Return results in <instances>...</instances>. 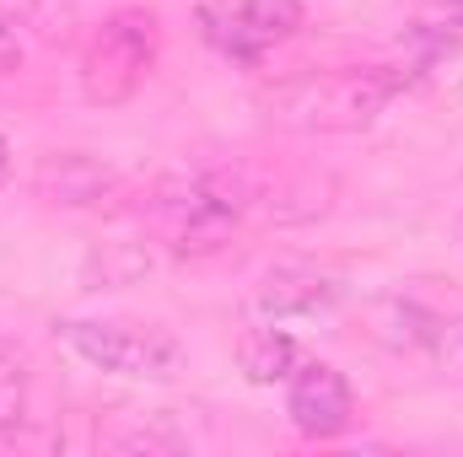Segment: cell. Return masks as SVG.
<instances>
[{"mask_svg": "<svg viewBox=\"0 0 463 457\" xmlns=\"http://www.w3.org/2000/svg\"><path fill=\"white\" fill-rule=\"evenodd\" d=\"M5 178H11V140L0 135V183H5Z\"/></svg>", "mask_w": 463, "mask_h": 457, "instance_id": "15", "label": "cell"}, {"mask_svg": "<svg viewBox=\"0 0 463 457\" xmlns=\"http://www.w3.org/2000/svg\"><path fill=\"white\" fill-rule=\"evenodd\" d=\"M253 205V183L227 167H200L162 178L151 189V227L173 253H216L232 231L242 227Z\"/></svg>", "mask_w": 463, "mask_h": 457, "instance_id": "2", "label": "cell"}, {"mask_svg": "<svg viewBox=\"0 0 463 457\" xmlns=\"http://www.w3.org/2000/svg\"><path fill=\"white\" fill-rule=\"evenodd\" d=\"M431 355L442 360L448 377H458L463 382V318H453V323L442 318V323H437V334H431Z\"/></svg>", "mask_w": 463, "mask_h": 457, "instance_id": "13", "label": "cell"}, {"mask_svg": "<svg viewBox=\"0 0 463 457\" xmlns=\"http://www.w3.org/2000/svg\"><path fill=\"white\" fill-rule=\"evenodd\" d=\"M372 334L388 344H399V350H431V334H437V323L442 318H431L426 307H415V302H404V296H388V302H377L372 307Z\"/></svg>", "mask_w": 463, "mask_h": 457, "instance_id": "10", "label": "cell"}, {"mask_svg": "<svg viewBox=\"0 0 463 457\" xmlns=\"http://www.w3.org/2000/svg\"><path fill=\"white\" fill-rule=\"evenodd\" d=\"M22 409H27V366H22V355L11 344L0 340V431L16 425Z\"/></svg>", "mask_w": 463, "mask_h": 457, "instance_id": "12", "label": "cell"}, {"mask_svg": "<svg viewBox=\"0 0 463 457\" xmlns=\"http://www.w3.org/2000/svg\"><path fill=\"white\" fill-rule=\"evenodd\" d=\"M340 302V280L324 275L318 264H269L253 285V312L264 323H286V318H313V312H329Z\"/></svg>", "mask_w": 463, "mask_h": 457, "instance_id": "7", "label": "cell"}, {"mask_svg": "<svg viewBox=\"0 0 463 457\" xmlns=\"http://www.w3.org/2000/svg\"><path fill=\"white\" fill-rule=\"evenodd\" d=\"M415 81V70L399 65H345V70H313L297 76L286 87L269 92V118L280 129H302V135H350L377 124L383 108Z\"/></svg>", "mask_w": 463, "mask_h": 457, "instance_id": "1", "label": "cell"}, {"mask_svg": "<svg viewBox=\"0 0 463 457\" xmlns=\"http://www.w3.org/2000/svg\"><path fill=\"white\" fill-rule=\"evenodd\" d=\"M463 38V0H448V5H431V11H420L415 16V27H410V43L420 49V65H431L442 49H453Z\"/></svg>", "mask_w": 463, "mask_h": 457, "instance_id": "11", "label": "cell"}, {"mask_svg": "<svg viewBox=\"0 0 463 457\" xmlns=\"http://www.w3.org/2000/svg\"><path fill=\"white\" fill-rule=\"evenodd\" d=\"M237 366H242L248 382L275 387V382H291V371L302 366V344L291 334H280L275 323H264V329H248L237 340Z\"/></svg>", "mask_w": 463, "mask_h": 457, "instance_id": "9", "label": "cell"}, {"mask_svg": "<svg viewBox=\"0 0 463 457\" xmlns=\"http://www.w3.org/2000/svg\"><path fill=\"white\" fill-rule=\"evenodd\" d=\"M22 60V43H16V33H11V22L0 16V70H11Z\"/></svg>", "mask_w": 463, "mask_h": 457, "instance_id": "14", "label": "cell"}, {"mask_svg": "<svg viewBox=\"0 0 463 457\" xmlns=\"http://www.w3.org/2000/svg\"><path fill=\"white\" fill-rule=\"evenodd\" d=\"M109 189H114V173L92 156H49L38 167V194L54 205H103Z\"/></svg>", "mask_w": 463, "mask_h": 457, "instance_id": "8", "label": "cell"}, {"mask_svg": "<svg viewBox=\"0 0 463 457\" xmlns=\"http://www.w3.org/2000/svg\"><path fill=\"white\" fill-rule=\"evenodd\" d=\"M297 27H302V5L297 0H205L200 5L205 43L222 49L237 65H259Z\"/></svg>", "mask_w": 463, "mask_h": 457, "instance_id": "5", "label": "cell"}, {"mask_svg": "<svg viewBox=\"0 0 463 457\" xmlns=\"http://www.w3.org/2000/svg\"><path fill=\"white\" fill-rule=\"evenodd\" d=\"M151 65H156V16L114 11L81 54V92H87V103H103V108L129 103L140 92V81L151 76Z\"/></svg>", "mask_w": 463, "mask_h": 457, "instance_id": "4", "label": "cell"}, {"mask_svg": "<svg viewBox=\"0 0 463 457\" xmlns=\"http://www.w3.org/2000/svg\"><path fill=\"white\" fill-rule=\"evenodd\" d=\"M286 415H291V425H297L302 436L329 442V436H340L350 425L355 393H350V382L329 366V360H302V366L291 371V382H286Z\"/></svg>", "mask_w": 463, "mask_h": 457, "instance_id": "6", "label": "cell"}, {"mask_svg": "<svg viewBox=\"0 0 463 457\" xmlns=\"http://www.w3.org/2000/svg\"><path fill=\"white\" fill-rule=\"evenodd\" d=\"M60 344L87 360L92 371L129 377V382H167L184 366V350L173 334L135 329V323H103V318H60L54 323Z\"/></svg>", "mask_w": 463, "mask_h": 457, "instance_id": "3", "label": "cell"}]
</instances>
